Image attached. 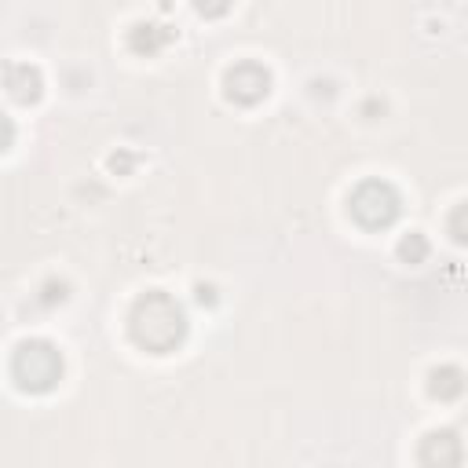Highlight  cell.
<instances>
[{"mask_svg":"<svg viewBox=\"0 0 468 468\" xmlns=\"http://www.w3.org/2000/svg\"><path fill=\"white\" fill-rule=\"evenodd\" d=\"M347 212L355 216V223L369 227V230H384L399 219L402 212V194L388 183V179H366L351 190L347 197Z\"/></svg>","mask_w":468,"mask_h":468,"instance_id":"3","label":"cell"},{"mask_svg":"<svg viewBox=\"0 0 468 468\" xmlns=\"http://www.w3.org/2000/svg\"><path fill=\"white\" fill-rule=\"evenodd\" d=\"M40 300H44V303H55V300L62 303V300H66V282H48V285H44V296H40Z\"/></svg>","mask_w":468,"mask_h":468,"instance_id":"12","label":"cell"},{"mask_svg":"<svg viewBox=\"0 0 468 468\" xmlns=\"http://www.w3.org/2000/svg\"><path fill=\"white\" fill-rule=\"evenodd\" d=\"M464 388H468V373L461 369V366H435L431 373H428V391L439 399V402H453V399H461L464 395Z\"/></svg>","mask_w":468,"mask_h":468,"instance_id":"8","label":"cell"},{"mask_svg":"<svg viewBox=\"0 0 468 468\" xmlns=\"http://www.w3.org/2000/svg\"><path fill=\"white\" fill-rule=\"evenodd\" d=\"M110 168L128 172V168H132V154H113V157H110Z\"/></svg>","mask_w":468,"mask_h":468,"instance_id":"13","label":"cell"},{"mask_svg":"<svg viewBox=\"0 0 468 468\" xmlns=\"http://www.w3.org/2000/svg\"><path fill=\"white\" fill-rule=\"evenodd\" d=\"M399 256H402V263H424V256H428V238H424L420 230H410V234L399 241Z\"/></svg>","mask_w":468,"mask_h":468,"instance_id":"9","label":"cell"},{"mask_svg":"<svg viewBox=\"0 0 468 468\" xmlns=\"http://www.w3.org/2000/svg\"><path fill=\"white\" fill-rule=\"evenodd\" d=\"M194 11L205 15V18H219L230 11V0H194Z\"/></svg>","mask_w":468,"mask_h":468,"instance_id":"11","label":"cell"},{"mask_svg":"<svg viewBox=\"0 0 468 468\" xmlns=\"http://www.w3.org/2000/svg\"><path fill=\"white\" fill-rule=\"evenodd\" d=\"M4 88H7V95H11L15 102H37V99L44 95V77H40V69L29 66V62H7V69H4Z\"/></svg>","mask_w":468,"mask_h":468,"instance_id":"6","label":"cell"},{"mask_svg":"<svg viewBox=\"0 0 468 468\" xmlns=\"http://www.w3.org/2000/svg\"><path fill=\"white\" fill-rule=\"evenodd\" d=\"M197 300L201 303H216V289L212 285H197Z\"/></svg>","mask_w":468,"mask_h":468,"instance_id":"14","label":"cell"},{"mask_svg":"<svg viewBox=\"0 0 468 468\" xmlns=\"http://www.w3.org/2000/svg\"><path fill=\"white\" fill-rule=\"evenodd\" d=\"M132 340L150 355H168L186 340V311L165 289H146L128 311Z\"/></svg>","mask_w":468,"mask_h":468,"instance_id":"1","label":"cell"},{"mask_svg":"<svg viewBox=\"0 0 468 468\" xmlns=\"http://www.w3.org/2000/svg\"><path fill=\"white\" fill-rule=\"evenodd\" d=\"M446 230H450V238L457 245H468V201L453 205V212L446 216Z\"/></svg>","mask_w":468,"mask_h":468,"instance_id":"10","label":"cell"},{"mask_svg":"<svg viewBox=\"0 0 468 468\" xmlns=\"http://www.w3.org/2000/svg\"><path fill=\"white\" fill-rule=\"evenodd\" d=\"M223 91H227V99L238 102V106H256V102L267 99V91H271V73H267V66H260V62H252V58L234 62V66L223 73Z\"/></svg>","mask_w":468,"mask_h":468,"instance_id":"4","label":"cell"},{"mask_svg":"<svg viewBox=\"0 0 468 468\" xmlns=\"http://www.w3.org/2000/svg\"><path fill=\"white\" fill-rule=\"evenodd\" d=\"M461 457H464V446H461L457 431H450V428L428 431L417 450V461L428 468H450V464H461Z\"/></svg>","mask_w":468,"mask_h":468,"instance_id":"5","label":"cell"},{"mask_svg":"<svg viewBox=\"0 0 468 468\" xmlns=\"http://www.w3.org/2000/svg\"><path fill=\"white\" fill-rule=\"evenodd\" d=\"M176 40V29L172 26H161V22H135L128 29V48L135 55H157L165 51L168 44Z\"/></svg>","mask_w":468,"mask_h":468,"instance_id":"7","label":"cell"},{"mask_svg":"<svg viewBox=\"0 0 468 468\" xmlns=\"http://www.w3.org/2000/svg\"><path fill=\"white\" fill-rule=\"evenodd\" d=\"M62 369H66L62 351H58L51 340H40V336L22 340V344L15 347V355H11V377H15V384H18L22 391H29V395L51 391V388L62 380Z\"/></svg>","mask_w":468,"mask_h":468,"instance_id":"2","label":"cell"}]
</instances>
